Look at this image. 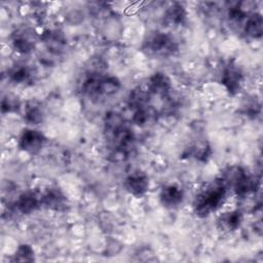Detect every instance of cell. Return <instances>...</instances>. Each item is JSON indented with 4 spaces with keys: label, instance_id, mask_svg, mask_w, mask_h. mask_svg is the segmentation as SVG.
Masks as SVG:
<instances>
[{
    "label": "cell",
    "instance_id": "cell-12",
    "mask_svg": "<svg viewBox=\"0 0 263 263\" xmlns=\"http://www.w3.org/2000/svg\"><path fill=\"white\" fill-rule=\"evenodd\" d=\"M242 222V213L238 210L224 213L218 219V224L221 229L226 231L236 230Z\"/></svg>",
    "mask_w": 263,
    "mask_h": 263
},
{
    "label": "cell",
    "instance_id": "cell-5",
    "mask_svg": "<svg viewBox=\"0 0 263 263\" xmlns=\"http://www.w3.org/2000/svg\"><path fill=\"white\" fill-rule=\"evenodd\" d=\"M124 188L136 197L143 196L149 188L148 177L141 172L133 173L124 180Z\"/></svg>",
    "mask_w": 263,
    "mask_h": 263
},
{
    "label": "cell",
    "instance_id": "cell-1",
    "mask_svg": "<svg viewBox=\"0 0 263 263\" xmlns=\"http://www.w3.org/2000/svg\"><path fill=\"white\" fill-rule=\"evenodd\" d=\"M226 196L227 187L221 178H218L197 193L193 201V211L198 217H206L224 203Z\"/></svg>",
    "mask_w": 263,
    "mask_h": 263
},
{
    "label": "cell",
    "instance_id": "cell-6",
    "mask_svg": "<svg viewBox=\"0 0 263 263\" xmlns=\"http://www.w3.org/2000/svg\"><path fill=\"white\" fill-rule=\"evenodd\" d=\"M36 36L32 29L23 28L14 32L12 37V43L14 48L23 53L31 51L35 45Z\"/></svg>",
    "mask_w": 263,
    "mask_h": 263
},
{
    "label": "cell",
    "instance_id": "cell-4",
    "mask_svg": "<svg viewBox=\"0 0 263 263\" xmlns=\"http://www.w3.org/2000/svg\"><path fill=\"white\" fill-rule=\"evenodd\" d=\"M221 82L230 95H235L239 91L242 83V72L237 65L228 64L222 73Z\"/></svg>",
    "mask_w": 263,
    "mask_h": 263
},
{
    "label": "cell",
    "instance_id": "cell-11",
    "mask_svg": "<svg viewBox=\"0 0 263 263\" xmlns=\"http://www.w3.org/2000/svg\"><path fill=\"white\" fill-rule=\"evenodd\" d=\"M243 32L250 38H260L263 32V20L259 13H250L246 17Z\"/></svg>",
    "mask_w": 263,
    "mask_h": 263
},
{
    "label": "cell",
    "instance_id": "cell-18",
    "mask_svg": "<svg viewBox=\"0 0 263 263\" xmlns=\"http://www.w3.org/2000/svg\"><path fill=\"white\" fill-rule=\"evenodd\" d=\"M151 111L149 110L148 106L136 109L135 113H134V117H133V121L138 124V125H145L148 123V121L151 118Z\"/></svg>",
    "mask_w": 263,
    "mask_h": 263
},
{
    "label": "cell",
    "instance_id": "cell-14",
    "mask_svg": "<svg viewBox=\"0 0 263 263\" xmlns=\"http://www.w3.org/2000/svg\"><path fill=\"white\" fill-rule=\"evenodd\" d=\"M164 18L170 25H180L186 18V10L181 4L175 3L167 8Z\"/></svg>",
    "mask_w": 263,
    "mask_h": 263
},
{
    "label": "cell",
    "instance_id": "cell-7",
    "mask_svg": "<svg viewBox=\"0 0 263 263\" xmlns=\"http://www.w3.org/2000/svg\"><path fill=\"white\" fill-rule=\"evenodd\" d=\"M41 205V195L34 191L22 193L15 201L16 210L22 214H30Z\"/></svg>",
    "mask_w": 263,
    "mask_h": 263
},
{
    "label": "cell",
    "instance_id": "cell-3",
    "mask_svg": "<svg viewBox=\"0 0 263 263\" xmlns=\"http://www.w3.org/2000/svg\"><path fill=\"white\" fill-rule=\"evenodd\" d=\"M176 48L177 46L174 40L163 33H155L147 42V49L158 55H168L173 53Z\"/></svg>",
    "mask_w": 263,
    "mask_h": 263
},
{
    "label": "cell",
    "instance_id": "cell-15",
    "mask_svg": "<svg viewBox=\"0 0 263 263\" xmlns=\"http://www.w3.org/2000/svg\"><path fill=\"white\" fill-rule=\"evenodd\" d=\"M149 98H150L149 90H144L140 87L135 88L134 90L130 91L129 97H128L129 105L135 109L145 107V106H147Z\"/></svg>",
    "mask_w": 263,
    "mask_h": 263
},
{
    "label": "cell",
    "instance_id": "cell-2",
    "mask_svg": "<svg viewBox=\"0 0 263 263\" xmlns=\"http://www.w3.org/2000/svg\"><path fill=\"white\" fill-rule=\"evenodd\" d=\"M46 138L37 129H25L20 138V148L30 154H37L44 146Z\"/></svg>",
    "mask_w": 263,
    "mask_h": 263
},
{
    "label": "cell",
    "instance_id": "cell-16",
    "mask_svg": "<svg viewBox=\"0 0 263 263\" xmlns=\"http://www.w3.org/2000/svg\"><path fill=\"white\" fill-rule=\"evenodd\" d=\"M13 261H25L30 262L34 260V251L28 245H22L17 248L13 255Z\"/></svg>",
    "mask_w": 263,
    "mask_h": 263
},
{
    "label": "cell",
    "instance_id": "cell-8",
    "mask_svg": "<svg viewBox=\"0 0 263 263\" xmlns=\"http://www.w3.org/2000/svg\"><path fill=\"white\" fill-rule=\"evenodd\" d=\"M172 83L170 78L160 72L153 74L148 82V90L150 93H154L160 97H164L170 93Z\"/></svg>",
    "mask_w": 263,
    "mask_h": 263
},
{
    "label": "cell",
    "instance_id": "cell-19",
    "mask_svg": "<svg viewBox=\"0 0 263 263\" xmlns=\"http://www.w3.org/2000/svg\"><path fill=\"white\" fill-rule=\"evenodd\" d=\"M30 70L26 66H16L15 68L12 69L10 72V78L14 82L22 83L27 81L30 78Z\"/></svg>",
    "mask_w": 263,
    "mask_h": 263
},
{
    "label": "cell",
    "instance_id": "cell-9",
    "mask_svg": "<svg viewBox=\"0 0 263 263\" xmlns=\"http://www.w3.org/2000/svg\"><path fill=\"white\" fill-rule=\"evenodd\" d=\"M41 205L50 210L60 211L66 205V197L60 189L50 188L41 194Z\"/></svg>",
    "mask_w": 263,
    "mask_h": 263
},
{
    "label": "cell",
    "instance_id": "cell-13",
    "mask_svg": "<svg viewBox=\"0 0 263 263\" xmlns=\"http://www.w3.org/2000/svg\"><path fill=\"white\" fill-rule=\"evenodd\" d=\"M43 42L47 45V47L55 52L63 49V46L65 44V39L60 31L53 30V31H47L42 35Z\"/></svg>",
    "mask_w": 263,
    "mask_h": 263
},
{
    "label": "cell",
    "instance_id": "cell-10",
    "mask_svg": "<svg viewBox=\"0 0 263 263\" xmlns=\"http://www.w3.org/2000/svg\"><path fill=\"white\" fill-rule=\"evenodd\" d=\"M183 191L175 185H168L161 189L159 194L160 202L166 208H174L179 205L183 200Z\"/></svg>",
    "mask_w": 263,
    "mask_h": 263
},
{
    "label": "cell",
    "instance_id": "cell-17",
    "mask_svg": "<svg viewBox=\"0 0 263 263\" xmlns=\"http://www.w3.org/2000/svg\"><path fill=\"white\" fill-rule=\"evenodd\" d=\"M25 118L31 124H39V123H41V121L43 119V113L38 106H36V105L29 106L26 109Z\"/></svg>",
    "mask_w": 263,
    "mask_h": 263
}]
</instances>
